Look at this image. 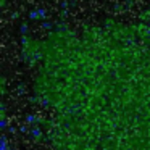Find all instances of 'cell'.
Here are the masks:
<instances>
[{"mask_svg": "<svg viewBox=\"0 0 150 150\" xmlns=\"http://www.w3.org/2000/svg\"><path fill=\"white\" fill-rule=\"evenodd\" d=\"M28 132H29V136L33 140H40L44 137V131L40 129V126H31Z\"/></svg>", "mask_w": 150, "mask_h": 150, "instance_id": "7a4b0ae2", "label": "cell"}, {"mask_svg": "<svg viewBox=\"0 0 150 150\" xmlns=\"http://www.w3.org/2000/svg\"><path fill=\"white\" fill-rule=\"evenodd\" d=\"M28 18H29L31 21H44L47 18V15H45V10H44V8H34V10L29 11Z\"/></svg>", "mask_w": 150, "mask_h": 150, "instance_id": "6da1fadb", "label": "cell"}, {"mask_svg": "<svg viewBox=\"0 0 150 150\" xmlns=\"http://www.w3.org/2000/svg\"><path fill=\"white\" fill-rule=\"evenodd\" d=\"M7 8H8V0H2V10H7Z\"/></svg>", "mask_w": 150, "mask_h": 150, "instance_id": "3957f363", "label": "cell"}]
</instances>
